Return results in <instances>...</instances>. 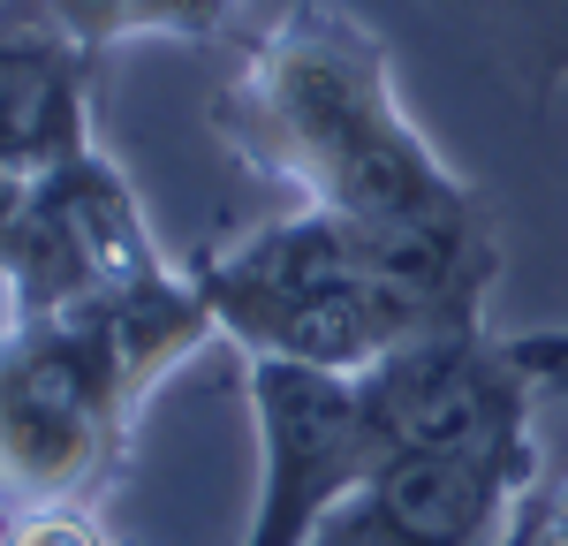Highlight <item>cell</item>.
<instances>
[{"label": "cell", "mask_w": 568, "mask_h": 546, "mask_svg": "<svg viewBox=\"0 0 568 546\" xmlns=\"http://www.w3.org/2000/svg\"><path fill=\"white\" fill-rule=\"evenodd\" d=\"M213 130L251 175L334 213L433 326L485 318L500 243L478 190L402 114L387 46L364 16L304 0L265 23L220 84Z\"/></svg>", "instance_id": "6da1fadb"}, {"label": "cell", "mask_w": 568, "mask_h": 546, "mask_svg": "<svg viewBox=\"0 0 568 546\" xmlns=\"http://www.w3.org/2000/svg\"><path fill=\"white\" fill-rule=\"evenodd\" d=\"M220 342L190 266H168L106 304L0 326V524L99 501L130 463L160 380Z\"/></svg>", "instance_id": "7a4b0ae2"}, {"label": "cell", "mask_w": 568, "mask_h": 546, "mask_svg": "<svg viewBox=\"0 0 568 546\" xmlns=\"http://www.w3.org/2000/svg\"><path fill=\"white\" fill-rule=\"evenodd\" d=\"M190 281L220 318V342H235L243 357H281V364H318V372H364L387 350L439 334L387 273L372 266V251L356 243L334 213H281L258 221L251 235L197 251Z\"/></svg>", "instance_id": "3957f363"}, {"label": "cell", "mask_w": 568, "mask_h": 546, "mask_svg": "<svg viewBox=\"0 0 568 546\" xmlns=\"http://www.w3.org/2000/svg\"><path fill=\"white\" fill-rule=\"evenodd\" d=\"M152 273H168L152 213L136 205L114 152L91 144L31 182L23 205L0 228V326L106 304Z\"/></svg>", "instance_id": "277c9868"}, {"label": "cell", "mask_w": 568, "mask_h": 546, "mask_svg": "<svg viewBox=\"0 0 568 546\" xmlns=\"http://www.w3.org/2000/svg\"><path fill=\"white\" fill-rule=\"evenodd\" d=\"M251 425H258V501L243 546H311L318 524L394 455L364 372L251 357Z\"/></svg>", "instance_id": "5b68a950"}, {"label": "cell", "mask_w": 568, "mask_h": 546, "mask_svg": "<svg viewBox=\"0 0 568 546\" xmlns=\"http://www.w3.org/2000/svg\"><path fill=\"white\" fill-rule=\"evenodd\" d=\"M364 395L402 448H455V455H546L530 433L538 380H530L516 334L493 326H439L364 364Z\"/></svg>", "instance_id": "8992f818"}, {"label": "cell", "mask_w": 568, "mask_h": 546, "mask_svg": "<svg viewBox=\"0 0 568 546\" xmlns=\"http://www.w3.org/2000/svg\"><path fill=\"white\" fill-rule=\"evenodd\" d=\"M546 455L402 448L356 486L311 546H500Z\"/></svg>", "instance_id": "52a82bcc"}, {"label": "cell", "mask_w": 568, "mask_h": 546, "mask_svg": "<svg viewBox=\"0 0 568 546\" xmlns=\"http://www.w3.org/2000/svg\"><path fill=\"white\" fill-rule=\"evenodd\" d=\"M91 144V53L39 0H0V228L31 182Z\"/></svg>", "instance_id": "ba28073f"}, {"label": "cell", "mask_w": 568, "mask_h": 546, "mask_svg": "<svg viewBox=\"0 0 568 546\" xmlns=\"http://www.w3.org/2000/svg\"><path fill=\"white\" fill-rule=\"evenodd\" d=\"M53 16V31L84 46L91 61L122 39H213L227 23L220 0H39Z\"/></svg>", "instance_id": "9c48e42d"}, {"label": "cell", "mask_w": 568, "mask_h": 546, "mask_svg": "<svg viewBox=\"0 0 568 546\" xmlns=\"http://www.w3.org/2000/svg\"><path fill=\"white\" fill-rule=\"evenodd\" d=\"M516 350H524L538 395H561L568 403V334H516ZM500 546H568V441L546 448V463H538V478L524 486Z\"/></svg>", "instance_id": "30bf717a"}, {"label": "cell", "mask_w": 568, "mask_h": 546, "mask_svg": "<svg viewBox=\"0 0 568 546\" xmlns=\"http://www.w3.org/2000/svg\"><path fill=\"white\" fill-rule=\"evenodd\" d=\"M0 546H122V539L99 516V501H61V508H31V516L0 524Z\"/></svg>", "instance_id": "8fae6325"}, {"label": "cell", "mask_w": 568, "mask_h": 546, "mask_svg": "<svg viewBox=\"0 0 568 546\" xmlns=\"http://www.w3.org/2000/svg\"><path fill=\"white\" fill-rule=\"evenodd\" d=\"M516 16H524L530 46H538V61H530L538 91L568 84V0H516Z\"/></svg>", "instance_id": "7c38bea8"}, {"label": "cell", "mask_w": 568, "mask_h": 546, "mask_svg": "<svg viewBox=\"0 0 568 546\" xmlns=\"http://www.w3.org/2000/svg\"><path fill=\"white\" fill-rule=\"evenodd\" d=\"M220 8H227V16H235V0H220Z\"/></svg>", "instance_id": "4fadbf2b"}]
</instances>
